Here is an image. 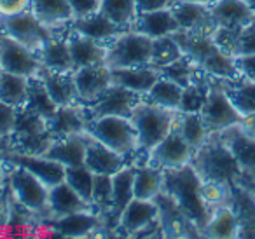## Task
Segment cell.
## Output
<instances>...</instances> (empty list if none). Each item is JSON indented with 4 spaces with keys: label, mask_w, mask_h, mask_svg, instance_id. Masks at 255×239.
I'll return each mask as SVG.
<instances>
[{
    "label": "cell",
    "mask_w": 255,
    "mask_h": 239,
    "mask_svg": "<svg viewBox=\"0 0 255 239\" xmlns=\"http://www.w3.org/2000/svg\"><path fill=\"white\" fill-rule=\"evenodd\" d=\"M0 180H2V173H0Z\"/></svg>",
    "instance_id": "cell-55"
},
{
    "label": "cell",
    "mask_w": 255,
    "mask_h": 239,
    "mask_svg": "<svg viewBox=\"0 0 255 239\" xmlns=\"http://www.w3.org/2000/svg\"><path fill=\"white\" fill-rule=\"evenodd\" d=\"M177 112L161 109V107L142 100L129 117L136 129V134H138V150H143L149 155L150 148L156 147L175 127Z\"/></svg>",
    "instance_id": "cell-4"
},
{
    "label": "cell",
    "mask_w": 255,
    "mask_h": 239,
    "mask_svg": "<svg viewBox=\"0 0 255 239\" xmlns=\"http://www.w3.org/2000/svg\"><path fill=\"white\" fill-rule=\"evenodd\" d=\"M192 155H194V148L184 140L180 131L173 127L166 138H163L156 147L150 148L145 164H152L163 169L180 168L191 162Z\"/></svg>",
    "instance_id": "cell-12"
},
{
    "label": "cell",
    "mask_w": 255,
    "mask_h": 239,
    "mask_svg": "<svg viewBox=\"0 0 255 239\" xmlns=\"http://www.w3.org/2000/svg\"><path fill=\"white\" fill-rule=\"evenodd\" d=\"M175 2H194V4H203V5H213L219 0H175Z\"/></svg>",
    "instance_id": "cell-53"
},
{
    "label": "cell",
    "mask_w": 255,
    "mask_h": 239,
    "mask_svg": "<svg viewBox=\"0 0 255 239\" xmlns=\"http://www.w3.org/2000/svg\"><path fill=\"white\" fill-rule=\"evenodd\" d=\"M68 4H70L74 19H77V18H86V16H91V14H95V12H98L102 0H68Z\"/></svg>",
    "instance_id": "cell-48"
},
{
    "label": "cell",
    "mask_w": 255,
    "mask_h": 239,
    "mask_svg": "<svg viewBox=\"0 0 255 239\" xmlns=\"http://www.w3.org/2000/svg\"><path fill=\"white\" fill-rule=\"evenodd\" d=\"M222 88L226 89L227 96L233 102L241 116L255 114V82L245 77L234 79V81H222Z\"/></svg>",
    "instance_id": "cell-34"
},
{
    "label": "cell",
    "mask_w": 255,
    "mask_h": 239,
    "mask_svg": "<svg viewBox=\"0 0 255 239\" xmlns=\"http://www.w3.org/2000/svg\"><path fill=\"white\" fill-rule=\"evenodd\" d=\"M86 122L88 119L84 109L77 105H63L58 107L53 117L47 120V131L53 140H60V138L82 134L86 131Z\"/></svg>",
    "instance_id": "cell-24"
},
{
    "label": "cell",
    "mask_w": 255,
    "mask_h": 239,
    "mask_svg": "<svg viewBox=\"0 0 255 239\" xmlns=\"http://www.w3.org/2000/svg\"><path fill=\"white\" fill-rule=\"evenodd\" d=\"M199 114L210 133H220L227 127L240 126L243 120V116L238 112V109L227 96L226 89L222 88L220 79H215V82L210 81L208 98Z\"/></svg>",
    "instance_id": "cell-7"
},
{
    "label": "cell",
    "mask_w": 255,
    "mask_h": 239,
    "mask_svg": "<svg viewBox=\"0 0 255 239\" xmlns=\"http://www.w3.org/2000/svg\"><path fill=\"white\" fill-rule=\"evenodd\" d=\"M89 136L98 140L116 150L117 154L129 157L138 152V134L129 117L121 116H102L89 119L86 122V131Z\"/></svg>",
    "instance_id": "cell-3"
},
{
    "label": "cell",
    "mask_w": 255,
    "mask_h": 239,
    "mask_svg": "<svg viewBox=\"0 0 255 239\" xmlns=\"http://www.w3.org/2000/svg\"><path fill=\"white\" fill-rule=\"evenodd\" d=\"M65 182L88 203H91L93 196V182H95V173L88 169L84 164L81 166H72L67 168V175H65Z\"/></svg>",
    "instance_id": "cell-44"
},
{
    "label": "cell",
    "mask_w": 255,
    "mask_h": 239,
    "mask_svg": "<svg viewBox=\"0 0 255 239\" xmlns=\"http://www.w3.org/2000/svg\"><path fill=\"white\" fill-rule=\"evenodd\" d=\"M133 176H135V166H124L116 175H112V182H114L112 204H110L109 213L103 217L105 229L116 231L123 211L126 210L128 204L135 199V194H133Z\"/></svg>",
    "instance_id": "cell-17"
},
{
    "label": "cell",
    "mask_w": 255,
    "mask_h": 239,
    "mask_svg": "<svg viewBox=\"0 0 255 239\" xmlns=\"http://www.w3.org/2000/svg\"><path fill=\"white\" fill-rule=\"evenodd\" d=\"M184 56L180 44L175 40L173 35H164L159 39H152V67L163 68Z\"/></svg>",
    "instance_id": "cell-43"
},
{
    "label": "cell",
    "mask_w": 255,
    "mask_h": 239,
    "mask_svg": "<svg viewBox=\"0 0 255 239\" xmlns=\"http://www.w3.org/2000/svg\"><path fill=\"white\" fill-rule=\"evenodd\" d=\"M171 11L182 32L213 35L217 23L210 12V5L194 4V2H173Z\"/></svg>",
    "instance_id": "cell-16"
},
{
    "label": "cell",
    "mask_w": 255,
    "mask_h": 239,
    "mask_svg": "<svg viewBox=\"0 0 255 239\" xmlns=\"http://www.w3.org/2000/svg\"><path fill=\"white\" fill-rule=\"evenodd\" d=\"M74 82L77 88L79 102L88 107L95 103L112 86V75L107 65L82 67L74 70Z\"/></svg>",
    "instance_id": "cell-15"
},
{
    "label": "cell",
    "mask_w": 255,
    "mask_h": 239,
    "mask_svg": "<svg viewBox=\"0 0 255 239\" xmlns=\"http://www.w3.org/2000/svg\"><path fill=\"white\" fill-rule=\"evenodd\" d=\"M159 206L156 201L147 199H133L128 204L126 210L121 215L119 225H117V234L128 236V238H136L143 229L150 224L159 220Z\"/></svg>",
    "instance_id": "cell-14"
},
{
    "label": "cell",
    "mask_w": 255,
    "mask_h": 239,
    "mask_svg": "<svg viewBox=\"0 0 255 239\" xmlns=\"http://www.w3.org/2000/svg\"><path fill=\"white\" fill-rule=\"evenodd\" d=\"M42 155L53 159V161H58L65 168L84 164V155H86L84 133L68 138H60V140H53Z\"/></svg>",
    "instance_id": "cell-29"
},
{
    "label": "cell",
    "mask_w": 255,
    "mask_h": 239,
    "mask_svg": "<svg viewBox=\"0 0 255 239\" xmlns=\"http://www.w3.org/2000/svg\"><path fill=\"white\" fill-rule=\"evenodd\" d=\"M18 109L5 102H0V138L12 136L16 126Z\"/></svg>",
    "instance_id": "cell-47"
},
{
    "label": "cell",
    "mask_w": 255,
    "mask_h": 239,
    "mask_svg": "<svg viewBox=\"0 0 255 239\" xmlns=\"http://www.w3.org/2000/svg\"><path fill=\"white\" fill-rule=\"evenodd\" d=\"M254 25H255V18H254Z\"/></svg>",
    "instance_id": "cell-56"
},
{
    "label": "cell",
    "mask_w": 255,
    "mask_h": 239,
    "mask_svg": "<svg viewBox=\"0 0 255 239\" xmlns=\"http://www.w3.org/2000/svg\"><path fill=\"white\" fill-rule=\"evenodd\" d=\"M191 164L201 176L203 182H215L220 185L233 187L243 176L236 157L219 133H212L208 140L194 152Z\"/></svg>",
    "instance_id": "cell-2"
},
{
    "label": "cell",
    "mask_w": 255,
    "mask_h": 239,
    "mask_svg": "<svg viewBox=\"0 0 255 239\" xmlns=\"http://www.w3.org/2000/svg\"><path fill=\"white\" fill-rule=\"evenodd\" d=\"M152 63V39L135 30H124L107 44L109 68L149 67ZM152 67V65H150Z\"/></svg>",
    "instance_id": "cell-5"
},
{
    "label": "cell",
    "mask_w": 255,
    "mask_h": 239,
    "mask_svg": "<svg viewBox=\"0 0 255 239\" xmlns=\"http://www.w3.org/2000/svg\"><path fill=\"white\" fill-rule=\"evenodd\" d=\"M42 68L39 54L11 39L4 32L0 33V70L11 72L23 77H33Z\"/></svg>",
    "instance_id": "cell-9"
},
{
    "label": "cell",
    "mask_w": 255,
    "mask_h": 239,
    "mask_svg": "<svg viewBox=\"0 0 255 239\" xmlns=\"http://www.w3.org/2000/svg\"><path fill=\"white\" fill-rule=\"evenodd\" d=\"M243 2H245V4L248 5V7L252 9V11L255 12V0H243Z\"/></svg>",
    "instance_id": "cell-54"
},
{
    "label": "cell",
    "mask_w": 255,
    "mask_h": 239,
    "mask_svg": "<svg viewBox=\"0 0 255 239\" xmlns=\"http://www.w3.org/2000/svg\"><path fill=\"white\" fill-rule=\"evenodd\" d=\"M9 187L12 190L16 203L23 208L25 211L32 215H39V217L47 218V211H49V187L33 176L30 171L19 166H12L11 173H9Z\"/></svg>",
    "instance_id": "cell-6"
},
{
    "label": "cell",
    "mask_w": 255,
    "mask_h": 239,
    "mask_svg": "<svg viewBox=\"0 0 255 239\" xmlns=\"http://www.w3.org/2000/svg\"><path fill=\"white\" fill-rule=\"evenodd\" d=\"M28 96V77L0 70V102L21 109Z\"/></svg>",
    "instance_id": "cell-39"
},
{
    "label": "cell",
    "mask_w": 255,
    "mask_h": 239,
    "mask_svg": "<svg viewBox=\"0 0 255 239\" xmlns=\"http://www.w3.org/2000/svg\"><path fill=\"white\" fill-rule=\"evenodd\" d=\"M39 77L42 79L47 93L58 107L75 105L79 102L77 88L74 82V72H53L40 68Z\"/></svg>",
    "instance_id": "cell-25"
},
{
    "label": "cell",
    "mask_w": 255,
    "mask_h": 239,
    "mask_svg": "<svg viewBox=\"0 0 255 239\" xmlns=\"http://www.w3.org/2000/svg\"><path fill=\"white\" fill-rule=\"evenodd\" d=\"M210 75L198 79L192 84H189L187 88H184L180 98V107H178V112H192L199 114L205 105L206 98H208L210 93Z\"/></svg>",
    "instance_id": "cell-42"
},
{
    "label": "cell",
    "mask_w": 255,
    "mask_h": 239,
    "mask_svg": "<svg viewBox=\"0 0 255 239\" xmlns=\"http://www.w3.org/2000/svg\"><path fill=\"white\" fill-rule=\"evenodd\" d=\"M210 12L217 26H224V28H243L250 25L255 18V12L243 0H219L210 5Z\"/></svg>",
    "instance_id": "cell-28"
},
{
    "label": "cell",
    "mask_w": 255,
    "mask_h": 239,
    "mask_svg": "<svg viewBox=\"0 0 255 239\" xmlns=\"http://www.w3.org/2000/svg\"><path fill=\"white\" fill-rule=\"evenodd\" d=\"M247 54H255V25L254 21L250 25L243 26L240 32L234 49V58L236 56H247Z\"/></svg>",
    "instance_id": "cell-46"
},
{
    "label": "cell",
    "mask_w": 255,
    "mask_h": 239,
    "mask_svg": "<svg viewBox=\"0 0 255 239\" xmlns=\"http://www.w3.org/2000/svg\"><path fill=\"white\" fill-rule=\"evenodd\" d=\"M143 100L142 95L133 93L123 86L112 84L95 103L84 107L86 119H95L102 116H121L131 117L135 107Z\"/></svg>",
    "instance_id": "cell-10"
},
{
    "label": "cell",
    "mask_w": 255,
    "mask_h": 239,
    "mask_svg": "<svg viewBox=\"0 0 255 239\" xmlns=\"http://www.w3.org/2000/svg\"><path fill=\"white\" fill-rule=\"evenodd\" d=\"M68 49H70L74 70L82 67H95V65H105L107 61V44L93 40L77 32H72L67 37Z\"/></svg>",
    "instance_id": "cell-23"
},
{
    "label": "cell",
    "mask_w": 255,
    "mask_h": 239,
    "mask_svg": "<svg viewBox=\"0 0 255 239\" xmlns=\"http://www.w3.org/2000/svg\"><path fill=\"white\" fill-rule=\"evenodd\" d=\"M175 127L180 131L184 140L194 148V152L208 140L212 133L206 127L205 120H203L201 114H192V112H177V120H175Z\"/></svg>",
    "instance_id": "cell-36"
},
{
    "label": "cell",
    "mask_w": 255,
    "mask_h": 239,
    "mask_svg": "<svg viewBox=\"0 0 255 239\" xmlns=\"http://www.w3.org/2000/svg\"><path fill=\"white\" fill-rule=\"evenodd\" d=\"M100 12L116 25L129 30L138 14V9H136V0H102Z\"/></svg>",
    "instance_id": "cell-41"
},
{
    "label": "cell",
    "mask_w": 255,
    "mask_h": 239,
    "mask_svg": "<svg viewBox=\"0 0 255 239\" xmlns=\"http://www.w3.org/2000/svg\"><path fill=\"white\" fill-rule=\"evenodd\" d=\"M47 204H49L47 218L65 217V215L79 213V211H96L95 206L86 199H82L67 182L49 187V201H47Z\"/></svg>",
    "instance_id": "cell-22"
},
{
    "label": "cell",
    "mask_w": 255,
    "mask_h": 239,
    "mask_svg": "<svg viewBox=\"0 0 255 239\" xmlns=\"http://www.w3.org/2000/svg\"><path fill=\"white\" fill-rule=\"evenodd\" d=\"M30 9V0H0V18H7Z\"/></svg>",
    "instance_id": "cell-49"
},
{
    "label": "cell",
    "mask_w": 255,
    "mask_h": 239,
    "mask_svg": "<svg viewBox=\"0 0 255 239\" xmlns=\"http://www.w3.org/2000/svg\"><path fill=\"white\" fill-rule=\"evenodd\" d=\"M23 107L39 114L46 120H49L53 117V114L56 112L58 105L49 96V93H47L46 86H44L42 79L39 77V74L28 79V96H26V103Z\"/></svg>",
    "instance_id": "cell-37"
},
{
    "label": "cell",
    "mask_w": 255,
    "mask_h": 239,
    "mask_svg": "<svg viewBox=\"0 0 255 239\" xmlns=\"http://www.w3.org/2000/svg\"><path fill=\"white\" fill-rule=\"evenodd\" d=\"M112 192H114L112 175H95L91 204L95 206L96 213L102 215V218L105 217L110 210V204H112Z\"/></svg>",
    "instance_id": "cell-45"
},
{
    "label": "cell",
    "mask_w": 255,
    "mask_h": 239,
    "mask_svg": "<svg viewBox=\"0 0 255 239\" xmlns=\"http://www.w3.org/2000/svg\"><path fill=\"white\" fill-rule=\"evenodd\" d=\"M72 32H77L84 37H89L93 40H98L102 44H109L112 39H116L117 35L124 32L126 28L116 25L114 21H110L107 16H103L102 12H95L91 16L86 18H77L70 23Z\"/></svg>",
    "instance_id": "cell-27"
},
{
    "label": "cell",
    "mask_w": 255,
    "mask_h": 239,
    "mask_svg": "<svg viewBox=\"0 0 255 239\" xmlns=\"http://www.w3.org/2000/svg\"><path fill=\"white\" fill-rule=\"evenodd\" d=\"M182 91H184L182 86H178L177 82L170 81V79L161 75L156 81V84L149 89V93L143 95V100L152 103V105L161 107V109L177 112L178 107H180Z\"/></svg>",
    "instance_id": "cell-35"
},
{
    "label": "cell",
    "mask_w": 255,
    "mask_h": 239,
    "mask_svg": "<svg viewBox=\"0 0 255 239\" xmlns=\"http://www.w3.org/2000/svg\"><path fill=\"white\" fill-rule=\"evenodd\" d=\"M0 157H4L11 166H19L30 171L33 176L42 180L47 187H54L58 183L65 182L67 168L58 161L46 157L42 154H26L18 150H5L0 152Z\"/></svg>",
    "instance_id": "cell-11"
},
{
    "label": "cell",
    "mask_w": 255,
    "mask_h": 239,
    "mask_svg": "<svg viewBox=\"0 0 255 239\" xmlns=\"http://www.w3.org/2000/svg\"><path fill=\"white\" fill-rule=\"evenodd\" d=\"M0 30L35 53H39L40 47L53 37L51 30L44 26L30 9L19 14L0 18Z\"/></svg>",
    "instance_id": "cell-8"
},
{
    "label": "cell",
    "mask_w": 255,
    "mask_h": 239,
    "mask_svg": "<svg viewBox=\"0 0 255 239\" xmlns=\"http://www.w3.org/2000/svg\"><path fill=\"white\" fill-rule=\"evenodd\" d=\"M234 63L240 72L241 77L255 82V54H247V56H236Z\"/></svg>",
    "instance_id": "cell-50"
},
{
    "label": "cell",
    "mask_w": 255,
    "mask_h": 239,
    "mask_svg": "<svg viewBox=\"0 0 255 239\" xmlns=\"http://www.w3.org/2000/svg\"><path fill=\"white\" fill-rule=\"evenodd\" d=\"M231 210L236 215L240 234L238 238H255V196L241 182L234 183L229 189Z\"/></svg>",
    "instance_id": "cell-19"
},
{
    "label": "cell",
    "mask_w": 255,
    "mask_h": 239,
    "mask_svg": "<svg viewBox=\"0 0 255 239\" xmlns=\"http://www.w3.org/2000/svg\"><path fill=\"white\" fill-rule=\"evenodd\" d=\"M219 134L236 157L243 176L255 180V138L245 133L240 126L227 127Z\"/></svg>",
    "instance_id": "cell-20"
},
{
    "label": "cell",
    "mask_w": 255,
    "mask_h": 239,
    "mask_svg": "<svg viewBox=\"0 0 255 239\" xmlns=\"http://www.w3.org/2000/svg\"><path fill=\"white\" fill-rule=\"evenodd\" d=\"M39 60L44 68L53 72H74V63H72L70 49H68L67 39H58L51 37L42 47H40Z\"/></svg>",
    "instance_id": "cell-33"
},
{
    "label": "cell",
    "mask_w": 255,
    "mask_h": 239,
    "mask_svg": "<svg viewBox=\"0 0 255 239\" xmlns=\"http://www.w3.org/2000/svg\"><path fill=\"white\" fill-rule=\"evenodd\" d=\"M129 30L143 33V35L150 37V39H159V37L177 33L180 30V26H178L177 19H175L171 7H164L150 12H138L135 21L129 26Z\"/></svg>",
    "instance_id": "cell-21"
},
{
    "label": "cell",
    "mask_w": 255,
    "mask_h": 239,
    "mask_svg": "<svg viewBox=\"0 0 255 239\" xmlns=\"http://www.w3.org/2000/svg\"><path fill=\"white\" fill-rule=\"evenodd\" d=\"M238 234H240V225H238L236 215L231 210L229 204H222V206H217L212 210L201 236H205V238L229 239L238 238Z\"/></svg>",
    "instance_id": "cell-32"
},
{
    "label": "cell",
    "mask_w": 255,
    "mask_h": 239,
    "mask_svg": "<svg viewBox=\"0 0 255 239\" xmlns=\"http://www.w3.org/2000/svg\"><path fill=\"white\" fill-rule=\"evenodd\" d=\"M30 11L49 30L74 21L68 0H30Z\"/></svg>",
    "instance_id": "cell-30"
},
{
    "label": "cell",
    "mask_w": 255,
    "mask_h": 239,
    "mask_svg": "<svg viewBox=\"0 0 255 239\" xmlns=\"http://www.w3.org/2000/svg\"><path fill=\"white\" fill-rule=\"evenodd\" d=\"M201 176L189 162L180 168L164 169L163 192L168 194L175 201L184 215L194 224V227L203 234L206 222L212 213V208L205 203L201 194Z\"/></svg>",
    "instance_id": "cell-1"
},
{
    "label": "cell",
    "mask_w": 255,
    "mask_h": 239,
    "mask_svg": "<svg viewBox=\"0 0 255 239\" xmlns=\"http://www.w3.org/2000/svg\"><path fill=\"white\" fill-rule=\"evenodd\" d=\"M175 0H136V9L138 12H150L157 9L171 7Z\"/></svg>",
    "instance_id": "cell-51"
},
{
    "label": "cell",
    "mask_w": 255,
    "mask_h": 239,
    "mask_svg": "<svg viewBox=\"0 0 255 239\" xmlns=\"http://www.w3.org/2000/svg\"><path fill=\"white\" fill-rule=\"evenodd\" d=\"M164 169L152 164L135 166V176H133V194L136 199L154 201L163 192Z\"/></svg>",
    "instance_id": "cell-31"
},
{
    "label": "cell",
    "mask_w": 255,
    "mask_h": 239,
    "mask_svg": "<svg viewBox=\"0 0 255 239\" xmlns=\"http://www.w3.org/2000/svg\"><path fill=\"white\" fill-rule=\"evenodd\" d=\"M112 75V84L123 86L138 95H145L149 89L156 84L161 77L159 70L154 67H128V68H110Z\"/></svg>",
    "instance_id": "cell-26"
},
{
    "label": "cell",
    "mask_w": 255,
    "mask_h": 239,
    "mask_svg": "<svg viewBox=\"0 0 255 239\" xmlns=\"http://www.w3.org/2000/svg\"><path fill=\"white\" fill-rule=\"evenodd\" d=\"M49 133L47 131V120L40 117L39 114L32 112V110L18 109V116H16V126L12 136L19 140H32V138H39L42 134Z\"/></svg>",
    "instance_id": "cell-40"
},
{
    "label": "cell",
    "mask_w": 255,
    "mask_h": 239,
    "mask_svg": "<svg viewBox=\"0 0 255 239\" xmlns=\"http://www.w3.org/2000/svg\"><path fill=\"white\" fill-rule=\"evenodd\" d=\"M157 70H159V74L163 75V77L177 82L182 88H187V86L192 84L194 81L208 75L198 63H194L187 54H184L180 60L173 61V63L166 65V67L157 68Z\"/></svg>",
    "instance_id": "cell-38"
},
{
    "label": "cell",
    "mask_w": 255,
    "mask_h": 239,
    "mask_svg": "<svg viewBox=\"0 0 255 239\" xmlns=\"http://www.w3.org/2000/svg\"><path fill=\"white\" fill-rule=\"evenodd\" d=\"M86 138V155L84 166L91 169L95 175H116L119 169H123L126 164V157L117 154L116 150L109 148L107 145L100 143L88 133H84Z\"/></svg>",
    "instance_id": "cell-18"
},
{
    "label": "cell",
    "mask_w": 255,
    "mask_h": 239,
    "mask_svg": "<svg viewBox=\"0 0 255 239\" xmlns=\"http://www.w3.org/2000/svg\"><path fill=\"white\" fill-rule=\"evenodd\" d=\"M243 185H247L248 189L254 192V196H255V180H252V178H247V176H241V180H240Z\"/></svg>",
    "instance_id": "cell-52"
},
{
    "label": "cell",
    "mask_w": 255,
    "mask_h": 239,
    "mask_svg": "<svg viewBox=\"0 0 255 239\" xmlns=\"http://www.w3.org/2000/svg\"><path fill=\"white\" fill-rule=\"evenodd\" d=\"M46 227L61 238H88V236L105 229L103 218L96 211H79L58 218H47Z\"/></svg>",
    "instance_id": "cell-13"
}]
</instances>
